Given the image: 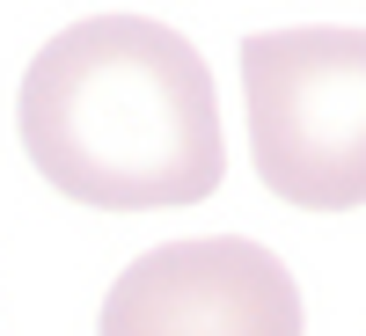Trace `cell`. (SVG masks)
<instances>
[{
    "mask_svg": "<svg viewBox=\"0 0 366 336\" xmlns=\"http://www.w3.org/2000/svg\"><path fill=\"white\" fill-rule=\"evenodd\" d=\"M242 110L264 190L300 212L366 205V29H257L242 37Z\"/></svg>",
    "mask_w": 366,
    "mask_h": 336,
    "instance_id": "obj_2",
    "label": "cell"
},
{
    "mask_svg": "<svg viewBox=\"0 0 366 336\" xmlns=\"http://www.w3.org/2000/svg\"><path fill=\"white\" fill-rule=\"evenodd\" d=\"M96 336H300V285L242 234L162 241L117 270Z\"/></svg>",
    "mask_w": 366,
    "mask_h": 336,
    "instance_id": "obj_3",
    "label": "cell"
},
{
    "mask_svg": "<svg viewBox=\"0 0 366 336\" xmlns=\"http://www.w3.org/2000/svg\"><path fill=\"white\" fill-rule=\"evenodd\" d=\"M22 154L96 212L198 205L227 175L220 96L191 37L147 15H88L29 58L15 96Z\"/></svg>",
    "mask_w": 366,
    "mask_h": 336,
    "instance_id": "obj_1",
    "label": "cell"
}]
</instances>
